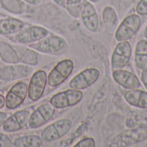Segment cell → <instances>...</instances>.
Returning a JSON list of instances; mask_svg holds the SVG:
<instances>
[{"label": "cell", "instance_id": "obj_1", "mask_svg": "<svg viewBox=\"0 0 147 147\" xmlns=\"http://www.w3.org/2000/svg\"><path fill=\"white\" fill-rule=\"evenodd\" d=\"M74 63L71 59H64L59 62L47 75V84L51 88H57L65 82L71 75Z\"/></svg>", "mask_w": 147, "mask_h": 147}, {"label": "cell", "instance_id": "obj_2", "mask_svg": "<svg viewBox=\"0 0 147 147\" xmlns=\"http://www.w3.org/2000/svg\"><path fill=\"white\" fill-rule=\"evenodd\" d=\"M141 24L142 20L139 14H131L126 16L115 31L116 41H128L140 30Z\"/></svg>", "mask_w": 147, "mask_h": 147}, {"label": "cell", "instance_id": "obj_3", "mask_svg": "<svg viewBox=\"0 0 147 147\" xmlns=\"http://www.w3.org/2000/svg\"><path fill=\"white\" fill-rule=\"evenodd\" d=\"M83 98L84 94L81 90L70 88L53 94L50 98L49 103L55 109H63L78 104Z\"/></svg>", "mask_w": 147, "mask_h": 147}, {"label": "cell", "instance_id": "obj_4", "mask_svg": "<svg viewBox=\"0 0 147 147\" xmlns=\"http://www.w3.org/2000/svg\"><path fill=\"white\" fill-rule=\"evenodd\" d=\"M72 122L68 119L59 120L48 126L41 133L40 137L45 142H53L65 137L71 129Z\"/></svg>", "mask_w": 147, "mask_h": 147}, {"label": "cell", "instance_id": "obj_5", "mask_svg": "<svg viewBox=\"0 0 147 147\" xmlns=\"http://www.w3.org/2000/svg\"><path fill=\"white\" fill-rule=\"evenodd\" d=\"M65 46V41L56 35L47 36L45 38L29 44V48L45 54H56Z\"/></svg>", "mask_w": 147, "mask_h": 147}, {"label": "cell", "instance_id": "obj_6", "mask_svg": "<svg viewBox=\"0 0 147 147\" xmlns=\"http://www.w3.org/2000/svg\"><path fill=\"white\" fill-rule=\"evenodd\" d=\"M100 77V71L96 68H90L84 69L78 75H76L69 82L70 88L76 90H84L94 83Z\"/></svg>", "mask_w": 147, "mask_h": 147}, {"label": "cell", "instance_id": "obj_7", "mask_svg": "<svg viewBox=\"0 0 147 147\" xmlns=\"http://www.w3.org/2000/svg\"><path fill=\"white\" fill-rule=\"evenodd\" d=\"M49 35V31L40 26L32 25L23 28L18 33L15 34L13 40L21 44H31L38 42Z\"/></svg>", "mask_w": 147, "mask_h": 147}, {"label": "cell", "instance_id": "obj_8", "mask_svg": "<svg viewBox=\"0 0 147 147\" xmlns=\"http://www.w3.org/2000/svg\"><path fill=\"white\" fill-rule=\"evenodd\" d=\"M47 85V74L44 70L35 71L28 86V96L30 101H37L44 94L45 88Z\"/></svg>", "mask_w": 147, "mask_h": 147}, {"label": "cell", "instance_id": "obj_9", "mask_svg": "<svg viewBox=\"0 0 147 147\" xmlns=\"http://www.w3.org/2000/svg\"><path fill=\"white\" fill-rule=\"evenodd\" d=\"M28 96V86L23 81L14 84L5 96V107L9 110L18 108Z\"/></svg>", "mask_w": 147, "mask_h": 147}, {"label": "cell", "instance_id": "obj_10", "mask_svg": "<svg viewBox=\"0 0 147 147\" xmlns=\"http://www.w3.org/2000/svg\"><path fill=\"white\" fill-rule=\"evenodd\" d=\"M55 108L50 103H44L38 107L31 114L28 120L30 129H38L47 124L54 115Z\"/></svg>", "mask_w": 147, "mask_h": 147}, {"label": "cell", "instance_id": "obj_11", "mask_svg": "<svg viewBox=\"0 0 147 147\" xmlns=\"http://www.w3.org/2000/svg\"><path fill=\"white\" fill-rule=\"evenodd\" d=\"M132 55V46L128 41L119 42L111 57V66L113 70L125 68L130 61Z\"/></svg>", "mask_w": 147, "mask_h": 147}, {"label": "cell", "instance_id": "obj_12", "mask_svg": "<svg viewBox=\"0 0 147 147\" xmlns=\"http://www.w3.org/2000/svg\"><path fill=\"white\" fill-rule=\"evenodd\" d=\"M147 138V128L131 129L117 135L112 142L111 146H127L137 144Z\"/></svg>", "mask_w": 147, "mask_h": 147}, {"label": "cell", "instance_id": "obj_13", "mask_svg": "<svg viewBox=\"0 0 147 147\" xmlns=\"http://www.w3.org/2000/svg\"><path fill=\"white\" fill-rule=\"evenodd\" d=\"M30 114V112L25 109L15 112L10 116H8L3 126V130L6 133H15L23 129L28 124Z\"/></svg>", "mask_w": 147, "mask_h": 147}, {"label": "cell", "instance_id": "obj_14", "mask_svg": "<svg viewBox=\"0 0 147 147\" xmlns=\"http://www.w3.org/2000/svg\"><path fill=\"white\" fill-rule=\"evenodd\" d=\"M80 16L84 27L90 32H96L99 29V18L94 5L89 0H83Z\"/></svg>", "mask_w": 147, "mask_h": 147}, {"label": "cell", "instance_id": "obj_15", "mask_svg": "<svg viewBox=\"0 0 147 147\" xmlns=\"http://www.w3.org/2000/svg\"><path fill=\"white\" fill-rule=\"evenodd\" d=\"M113 78L117 84L127 90H134L141 87L140 79L133 73L121 69H115L113 71Z\"/></svg>", "mask_w": 147, "mask_h": 147}, {"label": "cell", "instance_id": "obj_16", "mask_svg": "<svg viewBox=\"0 0 147 147\" xmlns=\"http://www.w3.org/2000/svg\"><path fill=\"white\" fill-rule=\"evenodd\" d=\"M126 101L135 107L146 109L147 108V92L139 88L134 90H128L124 94Z\"/></svg>", "mask_w": 147, "mask_h": 147}, {"label": "cell", "instance_id": "obj_17", "mask_svg": "<svg viewBox=\"0 0 147 147\" xmlns=\"http://www.w3.org/2000/svg\"><path fill=\"white\" fill-rule=\"evenodd\" d=\"M24 28L22 21L14 17L0 19V35L9 36L18 33Z\"/></svg>", "mask_w": 147, "mask_h": 147}, {"label": "cell", "instance_id": "obj_18", "mask_svg": "<svg viewBox=\"0 0 147 147\" xmlns=\"http://www.w3.org/2000/svg\"><path fill=\"white\" fill-rule=\"evenodd\" d=\"M0 59L9 64H16L20 62L16 49L3 41H0Z\"/></svg>", "mask_w": 147, "mask_h": 147}, {"label": "cell", "instance_id": "obj_19", "mask_svg": "<svg viewBox=\"0 0 147 147\" xmlns=\"http://www.w3.org/2000/svg\"><path fill=\"white\" fill-rule=\"evenodd\" d=\"M134 61L139 69L147 68V39H141L138 42L135 49Z\"/></svg>", "mask_w": 147, "mask_h": 147}, {"label": "cell", "instance_id": "obj_20", "mask_svg": "<svg viewBox=\"0 0 147 147\" xmlns=\"http://www.w3.org/2000/svg\"><path fill=\"white\" fill-rule=\"evenodd\" d=\"M43 139L38 135H26L16 138L13 141L16 147H40L43 145Z\"/></svg>", "mask_w": 147, "mask_h": 147}, {"label": "cell", "instance_id": "obj_21", "mask_svg": "<svg viewBox=\"0 0 147 147\" xmlns=\"http://www.w3.org/2000/svg\"><path fill=\"white\" fill-rule=\"evenodd\" d=\"M20 62L23 64L29 65V66H35L38 64V55L34 49L29 48H21V51H16Z\"/></svg>", "mask_w": 147, "mask_h": 147}, {"label": "cell", "instance_id": "obj_22", "mask_svg": "<svg viewBox=\"0 0 147 147\" xmlns=\"http://www.w3.org/2000/svg\"><path fill=\"white\" fill-rule=\"evenodd\" d=\"M102 20L108 29L114 28L118 24V16L111 6H106L102 11Z\"/></svg>", "mask_w": 147, "mask_h": 147}, {"label": "cell", "instance_id": "obj_23", "mask_svg": "<svg viewBox=\"0 0 147 147\" xmlns=\"http://www.w3.org/2000/svg\"><path fill=\"white\" fill-rule=\"evenodd\" d=\"M14 81L21 80L28 77L33 73V68L26 64H13Z\"/></svg>", "mask_w": 147, "mask_h": 147}, {"label": "cell", "instance_id": "obj_24", "mask_svg": "<svg viewBox=\"0 0 147 147\" xmlns=\"http://www.w3.org/2000/svg\"><path fill=\"white\" fill-rule=\"evenodd\" d=\"M83 0H65L64 7L67 10L71 16L78 18L80 16Z\"/></svg>", "mask_w": 147, "mask_h": 147}, {"label": "cell", "instance_id": "obj_25", "mask_svg": "<svg viewBox=\"0 0 147 147\" xmlns=\"http://www.w3.org/2000/svg\"><path fill=\"white\" fill-rule=\"evenodd\" d=\"M2 6L9 12L13 14H22V3L19 0H1Z\"/></svg>", "mask_w": 147, "mask_h": 147}, {"label": "cell", "instance_id": "obj_26", "mask_svg": "<svg viewBox=\"0 0 147 147\" xmlns=\"http://www.w3.org/2000/svg\"><path fill=\"white\" fill-rule=\"evenodd\" d=\"M0 81H14L13 64L5 66L0 68Z\"/></svg>", "mask_w": 147, "mask_h": 147}, {"label": "cell", "instance_id": "obj_27", "mask_svg": "<svg viewBox=\"0 0 147 147\" xmlns=\"http://www.w3.org/2000/svg\"><path fill=\"white\" fill-rule=\"evenodd\" d=\"M75 147H95L96 146V142L93 138H84L81 140H79L75 146Z\"/></svg>", "mask_w": 147, "mask_h": 147}, {"label": "cell", "instance_id": "obj_28", "mask_svg": "<svg viewBox=\"0 0 147 147\" xmlns=\"http://www.w3.org/2000/svg\"><path fill=\"white\" fill-rule=\"evenodd\" d=\"M136 11L140 16L147 15V0H140L136 5Z\"/></svg>", "mask_w": 147, "mask_h": 147}, {"label": "cell", "instance_id": "obj_29", "mask_svg": "<svg viewBox=\"0 0 147 147\" xmlns=\"http://www.w3.org/2000/svg\"><path fill=\"white\" fill-rule=\"evenodd\" d=\"M14 146L13 141L5 134L0 133V147H9Z\"/></svg>", "mask_w": 147, "mask_h": 147}, {"label": "cell", "instance_id": "obj_30", "mask_svg": "<svg viewBox=\"0 0 147 147\" xmlns=\"http://www.w3.org/2000/svg\"><path fill=\"white\" fill-rule=\"evenodd\" d=\"M141 81L144 84L145 88L147 90V68L142 69V73H141Z\"/></svg>", "mask_w": 147, "mask_h": 147}, {"label": "cell", "instance_id": "obj_31", "mask_svg": "<svg viewBox=\"0 0 147 147\" xmlns=\"http://www.w3.org/2000/svg\"><path fill=\"white\" fill-rule=\"evenodd\" d=\"M7 118H8V115H7L6 113L0 112V127H3V126L4 122L6 121Z\"/></svg>", "mask_w": 147, "mask_h": 147}, {"label": "cell", "instance_id": "obj_32", "mask_svg": "<svg viewBox=\"0 0 147 147\" xmlns=\"http://www.w3.org/2000/svg\"><path fill=\"white\" fill-rule=\"evenodd\" d=\"M3 107H5V97L0 94V109H2Z\"/></svg>", "mask_w": 147, "mask_h": 147}, {"label": "cell", "instance_id": "obj_33", "mask_svg": "<svg viewBox=\"0 0 147 147\" xmlns=\"http://www.w3.org/2000/svg\"><path fill=\"white\" fill-rule=\"evenodd\" d=\"M25 2H27L29 4H33V5H38L39 3H40V2L42 0H24Z\"/></svg>", "mask_w": 147, "mask_h": 147}, {"label": "cell", "instance_id": "obj_34", "mask_svg": "<svg viewBox=\"0 0 147 147\" xmlns=\"http://www.w3.org/2000/svg\"><path fill=\"white\" fill-rule=\"evenodd\" d=\"M144 36H145L146 39H147V26L146 27V29H145V31H144Z\"/></svg>", "mask_w": 147, "mask_h": 147}, {"label": "cell", "instance_id": "obj_35", "mask_svg": "<svg viewBox=\"0 0 147 147\" xmlns=\"http://www.w3.org/2000/svg\"><path fill=\"white\" fill-rule=\"evenodd\" d=\"M90 2H91V3H98V2H100L101 0H89Z\"/></svg>", "mask_w": 147, "mask_h": 147}, {"label": "cell", "instance_id": "obj_36", "mask_svg": "<svg viewBox=\"0 0 147 147\" xmlns=\"http://www.w3.org/2000/svg\"><path fill=\"white\" fill-rule=\"evenodd\" d=\"M3 6H2V3H1V0H0V8H2Z\"/></svg>", "mask_w": 147, "mask_h": 147}]
</instances>
